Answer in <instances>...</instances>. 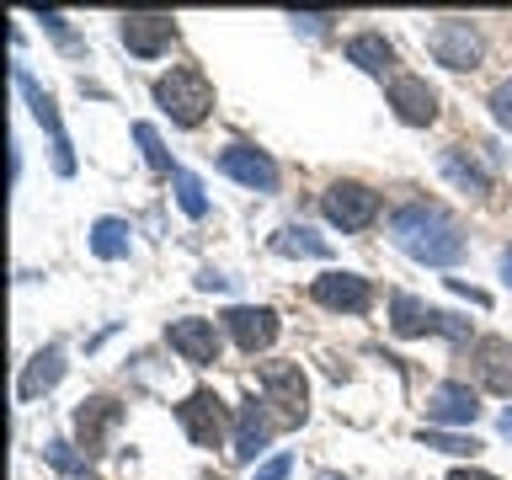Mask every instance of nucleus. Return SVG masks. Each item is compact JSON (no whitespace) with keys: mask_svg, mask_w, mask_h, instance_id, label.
<instances>
[{"mask_svg":"<svg viewBox=\"0 0 512 480\" xmlns=\"http://www.w3.org/2000/svg\"><path fill=\"white\" fill-rule=\"evenodd\" d=\"M390 246L406 251L411 262L422 267H459L464 262V235H459V219L438 203H400L390 214Z\"/></svg>","mask_w":512,"mask_h":480,"instance_id":"obj_1","label":"nucleus"},{"mask_svg":"<svg viewBox=\"0 0 512 480\" xmlns=\"http://www.w3.org/2000/svg\"><path fill=\"white\" fill-rule=\"evenodd\" d=\"M155 102L171 123L198 128L208 112H214V86H208V75L198 70V64H176V70H166L155 80Z\"/></svg>","mask_w":512,"mask_h":480,"instance_id":"obj_2","label":"nucleus"},{"mask_svg":"<svg viewBox=\"0 0 512 480\" xmlns=\"http://www.w3.org/2000/svg\"><path fill=\"white\" fill-rule=\"evenodd\" d=\"M390 331L395 336H448V342H470V320L454 310H432V304L395 294L390 299Z\"/></svg>","mask_w":512,"mask_h":480,"instance_id":"obj_3","label":"nucleus"},{"mask_svg":"<svg viewBox=\"0 0 512 480\" xmlns=\"http://www.w3.org/2000/svg\"><path fill=\"white\" fill-rule=\"evenodd\" d=\"M379 208H384V203H379V192H374V187H363V182H347V176L320 192V214H326L342 235L368 230V224L379 219Z\"/></svg>","mask_w":512,"mask_h":480,"instance_id":"obj_4","label":"nucleus"},{"mask_svg":"<svg viewBox=\"0 0 512 480\" xmlns=\"http://www.w3.org/2000/svg\"><path fill=\"white\" fill-rule=\"evenodd\" d=\"M427 54L438 59L443 70H480L486 38H480V27L464 22V16H443V22L427 32Z\"/></svg>","mask_w":512,"mask_h":480,"instance_id":"obj_5","label":"nucleus"},{"mask_svg":"<svg viewBox=\"0 0 512 480\" xmlns=\"http://www.w3.org/2000/svg\"><path fill=\"white\" fill-rule=\"evenodd\" d=\"M256 379H262L267 406H278V416L288 427H299L304 416H310V379H304L299 363H262Z\"/></svg>","mask_w":512,"mask_h":480,"instance_id":"obj_6","label":"nucleus"},{"mask_svg":"<svg viewBox=\"0 0 512 480\" xmlns=\"http://www.w3.org/2000/svg\"><path fill=\"white\" fill-rule=\"evenodd\" d=\"M176 422H182V432L198 448H219L230 438V406H224L214 390H192L182 406H176Z\"/></svg>","mask_w":512,"mask_h":480,"instance_id":"obj_7","label":"nucleus"},{"mask_svg":"<svg viewBox=\"0 0 512 480\" xmlns=\"http://www.w3.org/2000/svg\"><path fill=\"white\" fill-rule=\"evenodd\" d=\"M310 299L320 310H336V315H368L374 310V283L363 272H320L310 283Z\"/></svg>","mask_w":512,"mask_h":480,"instance_id":"obj_8","label":"nucleus"},{"mask_svg":"<svg viewBox=\"0 0 512 480\" xmlns=\"http://www.w3.org/2000/svg\"><path fill=\"white\" fill-rule=\"evenodd\" d=\"M118 43L134 59H160V54H171V43H176V22L160 11H134L118 22Z\"/></svg>","mask_w":512,"mask_h":480,"instance_id":"obj_9","label":"nucleus"},{"mask_svg":"<svg viewBox=\"0 0 512 480\" xmlns=\"http://www.w3.org/2000/svg\"><path fill=\"white\" fill-rule=\"evenodd\" d=\"M219 326L235 336L240 352H267L272 342H278V310H267V304H230V310L219 315Z\"/></svg>","mask_w":512,"mask_h":480,"instance_id":"obj_10","label":"nucleus"},{"mask_svg":"<svg viewBox=\"0 0 512 480\" xmlns=\"http://www.w3.org/2000/svg\"><path fill=\"white\" fill-rule=\"evenodd\" d=\"M384 102L395 107V118L406 123V128L438 123V91L427 86V75H395L390 91H384Z\"/></svg>","mask_w":512,"mask_h":480,"instance_id":"obj_11","label":"nucleus"},{"mask_svg":"<svg viewBox=\"0 0 512 480\" xmlns=\"http://www.w3.org/2000/svg\"><path fill=\"white\" fill-rule=\"evenodd\" d=\"M166 342H171V352H182V358H187L192 368H208V363H219L224 336H219L214 320L182 315V320H171V326H166Z\"/></svg>","mask_w":512,"mask_h":480,"instance_id":"obj_12","label":"nucleus"},{"mask_svg":"<svg viewBox=\"0 0 512 480\" xmlns=\"http://www.w3.org/2000/svg\"><path fill=\"white\" fill-rule=\"evenodd\" d=\"M11 75H16V91L27 96L32 118H38V123L48 128V134H54V166H59V176H70V171H75V155H70V139H64V123H59V107H54V96H48V91L38 86V80H32V75L22 70V64H16Z\"/></svg>","mask_w":512,"mask_h":480,"instance_id":"obj_13","label":"nucleus"},{"mask_svg":"<svg viewBox=\"0 0 512 480\" xmlns=\"http://www.w3.org/2000/svg\"><path fill=\"white\" fill-rule=\"evenodd\" d=\"M219 171L230 176V182L251 187V192H278V166H272L262 150H251V144H224Z\"/></svg>","mask_w":512,"mask_h":480,"instance_id":"obj_14","label":"nucleus"},{"mask_svg":"<svg viewBox=\"0 0 512 480\" xmlns=\"http://www.w3.org/2000/svg\"><path fill=\"white\" fill-rule=\"evenodd\" d=\"M475 416H480V395H475L464 379H443V384H432V395H427V422L470 427Z\"/></svg>","mask_w":512,"mask_h":480,"instance_id":"obj_15","label":"nucleus"},{"mask_svg":"<svg viewBox=\"0 0 512 480\" xmlns=\"http://www.w3.org/2000/svg\"><path fill=\"white\" fill-rule=\"evenodd\" d=\"M470 363H475L480 390L512 395V342L507 336H480V342L470 347Z\"/></svg>","mask_w":512,"mask_h":480,"instance_id":"obj_16","label":"nucleus"},{"mask_svg":"<svg viewBox=\"0 0 512 480\" xmlns=\"http://www.w3.org/2000/svg\"><path fill=\"white\" fill-rule=\"evenodd\" d=\"M123 422V406L112 395H91V400H80V411H75V432H80V448H86V459L91 454H102L107 448V432Z\"/></svg>","mask_w":512,"mask_h":480,"instance_id":"obj_17","label":"nucleus"},{"mask_svg":"<svg viewBox=\"0 0 512 480\" xmlns=\"http://www.w3.org/2000/svg\"><path fill=\"white\" fill-rule=\"evenodd\" d=\"M262 406H267V400L246 395V400H240V411H235V438H230L235 448H230V454H235L240 464H251V459L272 443V416H267Z\"/></svg>","mask_w":512,"mask_h":480,"instance_id":"obj_18","label":"nucleus"},{"mask_svg":"<svg viewBox=\"0 0 512 480\" xmlns=\"http://www.w3.org/2000/svg\"><path fill=\"white\" fill-rule=\"evenodd\" d=\"M342 54H347V64H358L363 75H374V80H384L390 75L395 80V48H390V38L384 32H352V38L342 43Z\"/></svg>","mask_w":512,"mask_h":480,"instance_id":"obj_19","label":"nucleus"},{"mask_svg":"<svg viewBox=\"0 0 512 480\" xmlns=\"http://www.w3.org/2000/svg\"><path fill=\"white\" fill-rule=\"evenodd\" d=\"M64 347L59 342H48V347H38L27 358V368H22V384H16V400H38V395H48L54 384L64 379Z\"/></svg>","mask_w":512,"mask_h":480,"instance_id":"obj_20","label":"nucleus"},{"mask_svg":"<svg viewBox=\"0 0 512 480\" xmlns=\"http://www.w3.org/2000/svg\"><path fill=\"white\" fill-rule=\"evenodd\" d=\"M438 171H443L459 192H470V198H486V192H491V171L480 166L475 155H464V144H448V150L438 155Z\"/></svg>","mask_w":512,"mask_h":480,"instance_id":"obj_21","label":"nucleus"},{"mask_svg":"<svg viewBox=\"0 0 512 480\" xmlns=\"http://www.w3.org/2000/svg\"><path fill=\"white\" fill-rule=\"evenodd\" d=\"M134 230H128V219H96L91 224V256H102V262H123L128 251H134V240H128Z\"/></svg>","mask_w":512,"mask_h":480,"instance_id":"obj_22","label":"nucleus"},{"mask_svg":"<svg viewBox=\"0 0 512 480\" xmlns=\"http://www.w3.org/2000/svg\"><path fill=\"white\" fill-rule=\"evenodd\" d=\"M272 251L278 256H331L326 240H320L315 230H304V224H283V230L272 235Z\"/></svg>","mask_w":512,"mask_h":480,"instance_id":"obj_23","label":"nucleus"},{"mask_svg":"<svg viewBox=\"0 0 512 480\" xmlns=\"http://www.w3.org/2000/svg\"><path fill=\"white\" fill-rule=\"evenodd\" d=\"M171 187H176V208H182L187 219H203V214H208L203 182H198L192 171H182V166H176V171H171Z\"/></svg>","mask_w":512,"mask_h":480,"instance_id":"obj_24","label":"nucleus"},{"mask_svg":"<svg viewBox=\"0 0 512 480\" xmlns=\"http://www.w3.org/2000/svg\"><path fill=\"white\" fill-rule=\"evenodd\" d=\"M416 438H422V448H438V454H454V459H475V454H480V438H464V432H438V427H422Z\"/></svg>","mask_w":512,"mask_h":480,"instance_id":"obj_25","label":"nucleus"},{"mask_svg":"<svg viewBox=\"0 0 512 480\" xmlns=\"http://www.w3.org/2000/svg\"><path fill=\"white\" fill-rule=\"evenodd\" d=\"M134 139H139L144 160H150V171H160V176H171V171H176V166H171V155H166V144H160V134H155V123H134Z\"/></svg>","mask_w":512,"mask_h":480,"instance_id":"obj_26","label":"nucleus"},{"mask_svg":"<svg viewBox=\"0 0 512 480\" xmlns=\"http://www.w3.org/2000/svg\"><path fill=\"white\" fill-rule=\"evenodd\" d=\"M43 459L54 464V470H64V475H86V454H75L64 438H54V443H43Z\"/></svg>","mask_w":512,"mask_h":480,"instance_id":"obj_27","label":"nucleus"},{"mask_svg":"<svg viewBox=\"0 0 512 480\" xmlns=\"http://www.w3.org/2000/svg\"><path fill=\"white\" fill-rule=\"evenodd\" d=\"M491 118L502 123V128H512V75H507L502 86L491 91Z\"/></svg>","mask_w":512,"mask_h":480,"instance_id":"obj_28","label":"nucleus"},{"mask_svg":"<svg viewBox=\"0 0 512 480\" xmlns=\"http://www.w3.org/2000/svg\"><path fill=\"white\" fill-rule=\"evenodd\" d=\"M288 475H294V454H272L267 464H256L251 480H288Z\"/></svg>","mask_w":512,"mask_h":480,"instance_id":"obj_29","label":"nucleus"},{"mask_svg":"<svg viewBox=\"0 0 512 480\" xmlns=\"http://www.w3.org/2000/svg\"><path fill=\"white\" fill-rule=\"evenodd\" d=\"M288 22H294L299 32H310V38H320V32H326V27L336 22V16H331V11H310V16H299V11H294Z\"/></svg>","mask_w":512,"mask_h":480,"instance_id":"obj_30","label":"nucleus"},{"mask_svg":"<svg viewBox=\"0 0 512 480\" xmlns=\"http://www.w3.org/2000/svg\"><path fill=\"white\" fill-rule=\"evenodd\" d=\"M448 480H496L491 470H448Z\"/></svg>","mask_w":512,"mask_h":480,"instance_id":"obj_31","label":"nucleus"},{"mask_svg":"<svg viewBox=\"0 0 512 480\" xmlns=\"http://www.w3.org/2000/svg\"><path fill=\"white\" fill-rule=\"evenodd\" d=\"M230 278H219V272H198V288H224Z\"/></svg>","mask_w":512,"mask_h":480,"instance_id":"obj_32","label":"nucleus"},{"mask_svg":"<svg viewBox=\"0 0 512 480\" xmlns=\"http://www.w3.org/2000/svg\"><path fill=\"white\" fill-rule=\"evenodd\" d=\"M496 427H502V438H507V443H512V406H507V411H502V416H496Z\"/></svg>","mask_w":512,"mask_h":480,"instance_id":"obj_33","label":"nucleus"},{"mask_svg":"<svg viewBox=\"0 0 512 480\" xmlns=\"http://www.w3.org/2000/svg\"><path fill=\"white\" fill-rule=\"evenodd\" d=\"M502 278H507V288H512V246L502 251Z\"/></svg>","mask_w":512,"mask_h":480,"instance_id":"obj_34","label":"nucleus"},{"mask_svg":"<svg viewBox=\"0 0 512 480\" xmlns=\"http://www.w3.org/2000/svg\"><path fill=\"white\" fill-rule=\"evenodd\" d=\"M320 480H342V475H320Z\"/></svg>","mask_w":512,"mask_h":480,"instance_id":"obj_35","label":"nucleus"}]
</instances>
